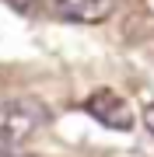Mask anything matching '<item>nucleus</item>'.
I'll list each match as a JSON object with an SVG mask.
<instances>
[{"mask_svg": "<svg viewBox=\"0 0 154 157\" xmlns=\"http://www.w3.org/2000/svg\"><path fill=\"white\" fill-rule=\"evenodd\" d=\"M4 4H11L14 11H28V7H35V0H4Z\"/></svg>", "mask_w": 154, "mask_h": 157, "instance_id": "nucleus-5", "label": "nucleus"}, {"mask_svg": "<svg viewBox=\"0 0 154 157\" xmlns=\"http://www.w3.org/2000/svg\"><path fill=\"white\" fill-rule=\"evenodd\" d=\"M46 122H49V108L42 101H35V98L4 101L0 105V143L14 147L28 136H35Z\"/></svg>", "mask_w": 154, "mask_h": 157, "instance_id": "nucleus-1", "label": "nucleus"}, {"mask_svg": "<svg viewBox=\"0 0 154 157\" xmlns=\"http://www.w3.org/2000/svg\"><path fill=\"white\" fill-rule=\"evenodd\" d=\"M0 157H28V154H18L14 147H7V143H0Z\"/></svg>", "mask_w": 154, "mask_h": 157, "instance_id": "nucleus-6", "label": "nucleus"}, {"mask_svg": "<svg viewBox=\"0 0 154 157\" xmlns=\"http://www.w3.org/2000/svg\"><path fill=\"white\" fill-rule=\"evenodd\" d=\"M84 112L95 119V122H102L105 129H119V133H126V129H133V108L126 105V98H119L116 91H95V94H88L84 101Z\"/></svg>", "mask_w": 154, "mask_h": 157, "instance_id": "nucleus-2", "label": "nucleus"}, {"mask_svg": "<svg viewBox=\"0 0 154 157\" xmlns=\"http://www.w3.org/2000/svg\"><path fill=\"white\" fill-rule=\"evenodd\" d=\"M56 11L67 21H81V25H98L116 11V0H56Z\"/></svg>", "mask_w": 154, "mask_h": 157, "instance_id": "nucleus-3", "label": "nucleus"}, {"mask_svg": "<svg viewBox=\"0 0 154 157\" xmlns=\"http://www.w3.org/2000/svg\"><path fill=\"white\" fill-rule=\"evenodd\" d=\"M144 126H147V133L154 136V101H151L147 108H144Z\"/></svg>", "mask_w": 154, "mask_h": 157, "instance_id": "nucleus-4", "label": "nucleus"}]
</instances>
